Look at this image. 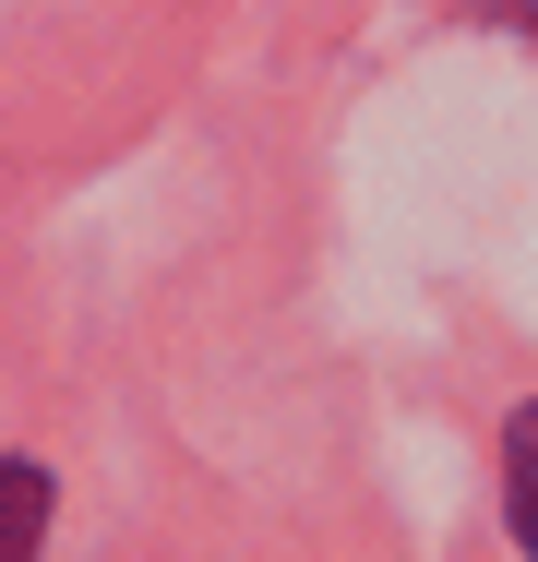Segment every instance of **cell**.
Segmentation results:
<instances>
[{
    "label": "cell",
    "mask_w": 538,
    "mask_h": 562,
    "mask_svg": "<svg viewBox=\"0 0 538 562\" xmlns=\"http://www.w3.org/2000/svg\"><path fill=\"white\" fill-rule=\"evenodd\" d=\"M0 515H12V539H0V562H36V515H48V467H0Z\"/></svg>",
    "instance_id": "2"
},
{
    "label": "cell",
    "mask_w": 538,
    "mask_h": 562,
    "mask_svg": "<svg viewBox=\"0 0 538 562\" xmlns=\"http://www.w3.org/2000/svg\"><path fill=\"white\" fill-rule=\"evenodd\" d=\"M503 515H515V551L538 562V407L503 419Z\"/></svg>",
    "instance_id": "1"
}]
</instances>
